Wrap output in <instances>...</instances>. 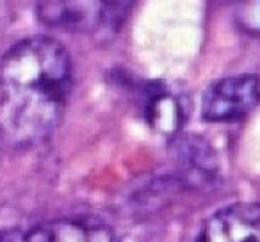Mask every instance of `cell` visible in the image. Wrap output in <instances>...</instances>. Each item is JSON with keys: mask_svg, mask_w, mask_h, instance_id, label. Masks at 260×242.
<instances>
[{"mask_svg": "<svg viewBox=\"0 0 260 242\" xmlns=\"http://www.w3.org/2000/svg\"><path fill=\"white\" fill-rule=\"evenodd\" d=\"M128 2H41L38 4V16L45 23L75 32H98L118 30L123 23Z\"/></svg>", "mask_w": 260, "mask_h": 242, "instance_id": "cell-2", "label": "cell"}, {"mask_svg": "<svg viewBox=\"0 0 260 242\" xmlns=\"http://www.w3.org/2000/svg\"><path fill=\"white\" fill-rule=\"evenodd\" d=\"M141 107L148 123L164 135H175L184 123V111L162 82H148L141 91Z\"/></svg>", "mask_w": 260, "mask_h": 242, "instance_id": "cell-6", "label": "cell"}, {"mask_svg": "<svg viewBox=\"0 0 260 242\" xmlns=\"http://www.w3.org/2000/svg\"><path fill=\"white\" fill-rule=\"evenodd\" d=\"M237 22L246 32L260 34V2H246L237 9Z\"/></svg>", "mask_w": 260, "mask_h": 242, "instance_id": "cell-7", "label": "cell"}, {"mask_svg": "<svg viewBox=\"0 0 260 242\" xmlns=\"http://www.w3.org/2000/svg\"><path fill=\"white\" fill-rule=\"evenodd\" d=\"M0 242H121L98 219H59L32 228H11L0 233Z\"/></svg>", "mask_w": 260, "mask_h": 242, "instance_id": "cell-4", "label": "cell"}, {"mask_svg": "<svg viewBox=\"0 0 260 242\" xmlns=\"http://www.w3.org/2000/svg\"><path fill=\"white\" fill-rule=\"evenodd\" d=\"M196 242H260V205L235 203L205 221Z\"/></svg>", "mask_w": 260, "mask_h": 242, "instance_id": "cell-5", "label": "cell"}, {"mask_svg": "<svg viewBox=\"0 0 260 242\" xmlns=\"http://www.w3.org/2000/svg\"><path fill=\"white\" fill-rule=\"evenodd\" d=\"M260 101V79L256 75L228 77L216 82L202 103V116L207 121L223 123L244 118Z\"/></svg>", "mask_w": 260, "mask_h": 242, "instance_id": "cell-3", "label": "cell"}, {"mask_svg": "<svg viewBox=\"0 0 260 242\" xmlns=\"http://www.w3.org/2000/svg\"><path fill=\"white\" fill-rule=\"evenodd\" d=\"M72 91V59L52 38H27L0 59V130L16 146L52 134Z\"/></svg>", "mask_w": 260, "mask_h": 242, "instance_id": "cell-1", "label": "cell"}]
</instances>
